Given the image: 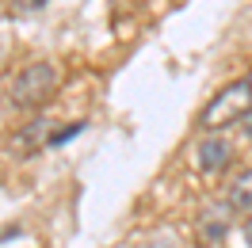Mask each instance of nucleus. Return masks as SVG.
<instances>
[{"label": "nucleus", "mask_w": 252, "mask_h": 248, "mask_svg": "<svg viewBox=\"0 0 252 248\" xmlns=\"http://www.w3.org/2000/svg\"><path fill=\"white\" fill-rule=\"evenodd\" d=\"M249 111H252V84L241 77V80H229L218 95L206 99V107L199 111V126H203L206 134H221L225 126L245 123Z\"/></svg>", "instance_id": "1"}, {"label": "nucleus", "mask_w": 252, "mask_h": 248, "mask_svg": "<svg viewBox=\"0 0 252 248\" xmlns=\"http://www.w3.org/2000/svg\"><path fill=\"white\" fill-rule=\"evenodd\" d=\"M54 88H58V69L50 62H31L12 77L8 95H12L16 107H42L50 95H54Z\"/></svg>", "instance_id": "2"}, {"label": "nucleus", "mask_w": 252, "mask_h": 248, "mask_svg": "<svg viewBox=\"0 0 252 248\" xmlns=\"http://www.w3.org/2000/svg\"><path fill=\"white\" fill-rule=\"evenodd\" d=\"M229 160H233L229 138H221V134H203V138H199V145H195V168L199 172L214 176V172L229 168Z\"/></svg>", "instance_id": "3"}, {"label": "nucleus", "mask_w": 252, "mask_h": 248, "mask_svg": "<svg viewBox=\"0 0 252 248\" xmlns=\"http://www.w3.org/2000/svg\"><path fill=\"white\" fill-rule=\"evenodd\" d=\"M229 214H233V206H229V202H218V206H206L203 214L195 217V233H199V241H203L206 248L218 245L221 237L229 233Z\"/></svg>", "instance_id": "4"}, {"label": "nucleus", "mask_w": 252, "mask_h": 248, "mask_svg": "<svg viewBox=\"0 0 252 248\" xmlns=\"http://www.w3.org/2000/svg\"><path fill=\"white\" fill-rule=\"evenodd\" d=\"M229 206L241 210V214H252V168L233 176V184H229Z\"/></svg>", "instance_id": "5"}, {"label": "nucleus", "mask_w": 252, "mask_h": 248, "mask_svg": "<svg viewBox=\"0 0 252 248\" xmlns=\"http://www.w3.org/2000/svg\"><path fill=\"white\" fill-rule=\"evenodd\" d=\"M19 12H38V8H46V0H12Z\"/></svg>", "instance_id": "6"}, {"label": "nucleus", "mask_w": 252, "mask_h": 248, "mask_svg": "<svg viewBox=\"0 0 252 248\" xmlns=\"http://www.w3.org/2000/svg\"><path fill=\"white\" fill-rule=\"evenodd\" d=\"M241 233H245V245H249V248H252V214H249V217H245V229H241Z\"/></svg>", "instance_id": "7"}, {"label": "nucleus", "mask_w": 252, "mask_h": 248, "mask_svg": "<svg viewBox=\"0 0 252 248\" xmlns=\"http://www.w3.org/2000/svg\"><path fill=\"white\" fill-rule=\"evenodd\" d=\"M241 130H245V138L252 141V111H249V115H245V123H241Z\"/></svg>", "instance_id": "8"}, {"label": "nucleus", "mask_w": 252, "mask_h": 248, "mask_svg": "<svg viewBox=\"0 0 252 248\" xmlns=\"http://www.w3.org/2000/svg\"><path fill=\"white\" fill-rule=\"evenodd\" d=\"M245 80H249V84H252V69H249V77H245Z\"/></svg>", "instance_id": "9"}, {"label": "nucleus", "mask_w": 252, "mask_h": 248, "mask_svg": "<svg viewBox=\"0 0 252 248\" xmlns=\"http://www.w3.org/2000/svg\"><path fill=\"white\" fill-rule=\"evenodd\" d=\"M0 12H4V0H0Z\"/></svg>", "instance_id": "10"}]
</instances>
